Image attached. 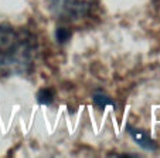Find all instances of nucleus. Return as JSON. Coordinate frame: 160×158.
Here are the masks:
<instances>
[{
  "instance_id": "obj_1",
  "label": "nucleus",
  "mask_w": 160,
  "mask_h": 158,
  "mask_svg": "<svg viewBox=\"0 0 160 158\" xmlns=\"http://www.w3.org/2000/svg\"><path fill=\"white\" fill-rule=\"evenodd\" d=\"M37 43L23 27L0 25V74H24L36 60Z\"/></svg>"
},
{
  "instance_id": "obj_2",
  "label": "nucleus",
  "mask_w": 160,
  "mask_h": 158,
  "mask_svg": "<svg viewBox=\"0 0 160 158\" xmlns=\"http://www.w3.org/2000/svg\"><path fill=\"white\" fill-rule=\"evenodd\" d=\"M97 0H47V7L61 21H77L92 13Z\"/></svg>"
},
{
  "instance_id": "obj_3",
  "label": "nucleus",
  "mask_w": 160,
  "mask_h": 158,
  "mask_svg": "<svg viewBox=\"0 0 160 158\" xmlns=\"http://www.w3.org/2000/svg\"><path fill=\"white\" fill-rule=\"evenodd\" d=\"M128 128V133H129V135L133 138V141H135L136 144L139 147H142V148L145 150H149V151H153V150H156V143H154L153 140L150 138V135H149L146 131L140 130V128H136V127H132V125L128 124L126 125Z\"/></svg>"
},
{
  "instance_id": "obj_4",
  "label": "nucleus",
  "mask_w": 160,
  "mask_h": 158,
  "mask_svg": "<svg viewBox=\"0 0 160 158\" xmlns=\"http://www.w3.org/2000/svg\"><path fill=\"white\" fill-rule=\"evenodd\" d=\"M92 101H94V104L99 110H103L105 107H108V106H112L113 108H116L115 101L112 100L108 94H105V93H102V91H95L94 94H92Z\"/></svg>"
},
{
  "instance_id": "obj_5",
  "label": "nucleus",
  "mask_w": 160,
  "mask_h": 158,
  "mask_svg": "<svg viewBox=\"0 0 160 158\" xmlns=\"http://www.w3.org/2000/svg\"><path fill=\"white\" fill-rule=\"evenodd\" d=\"M37 101L38 104H42V106H50L54 101V91L51 88H42L37 93Z\"/></svg>"
},
{
  "instance_id": "obj_6",
  "label": "nucleus",
  "mask_w": 160,
  "mask_h": 158,
  "mask_svg": "<svg viewBox=\"0 0 160 158\" xmlns=\"http://www.w3.org/2000/svg\"><path fill=\"white\" fill-rule=\"evenodd\" d=\"M55 36H57V41L61 43V44H64L65 41L70 40L71 31L68 30L67 27H64V26H60V27L57 29V31H55Z\"/></svg>"
}]
</instances>
